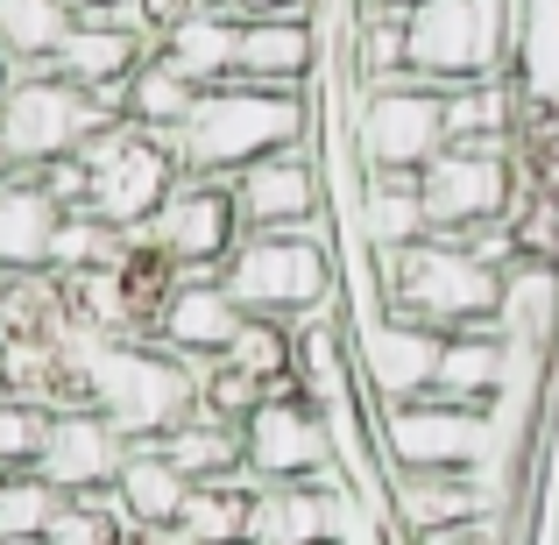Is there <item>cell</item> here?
I'll use <instances>...</instances> for the list:
<instances>
[{
	"label": "cell",
	"instance_id": "1",
	"mask_svg": "<svg viewBox=\"0 0 559 545\" xmlns=\"http://www.w3.org/2000/svg\"><path fill=\"white\" fill-rule=\"evenodd\" d=\"M312 93H276V85H205L199 107L185 114V128L170 135L185 178H234V170L262 164V156L290 150V142H312Z\"/></svg>",
	"mask_w": 559,
	"mask_h": 545
},
{
	"label": "cell",
	"instance_id": "2",
	"mask_svg": "<svg viewBox=\"0 0 559 545\" xmlns=\"http://www.w3.org/2000/svg\"><path fill=\"white\" fill-rule=\"evenodd\" d=\"M376 262V312L418 319L432 333H467V327H496L503 312V270L481 262L467 241H425L411 248H369Z\"/></svg>",
	"mask_w": 559,
	"mask_h": 545
},
{
	"label": "cell",
	"instance_id": "3",
	"mask_svg": "<svg viewBox=\"0 0 559 545\" xmlns=\"http://www.w3.org/2000/svg\"><path fill=\"white\" fill-rule=\"evenodd\" d=\"M524 8L532 0H418V8H404L411 79L439 85V93L503 79L524 43Z\"/></svg>",
	"mask_w": 559,
	"mask_h": 545
},
{
	"label": "cell",
	"instance_id": "4",
	"mask_svg": "<svg viewBox=\"0 0 559 545\" xmlns=\"http://www.w3.org/2000/svg\"><path fill=\"white\" fill-rule=\"evenodd\" d=\"M219 284L234 291L248 319H319L341 298V276H333V248L319 227H290V234H241V248L227 256Z\"/></svg>",
	"mask_w": 559,
	"mask_h": 545
},
{
	"label": "cell",
	"instance_id": "5",
	"mask_svg": "<svg viewBox=\"0 0 559 545\" xmlns=\"http://www.w3.org/2000/svg\"><path fill=\"white\" fill-rule=\"evenodd\" d=\"M376 453L390 475H481L496 461V404H453V396H411L376 411Z\"/></svg>",
	"mask_w": 559,
	"mask_h": 545
},
{
	"label": "cell",
	"instance_id": "6",
	"mask_svg": "<svg viewBox=\"0 0 559 545\" xmlns=\"http://www.w3.org/2000/svg\"><path fill=\"white\" fill-rule=\"evenodd\" d=\"M99 128H114V114L85 85H71L64 71H14L8 93H0V150L28 178L79 156Z\"/></svg>",
	"mask_w": 559,
	"mask_h": 545
},
{
	"label": "cell",
	"instance_id": "7",
	"mask_svg": "<svg viewBox=\"0 0 559 545\" xmlns=\"http://www.w3.org/2000/svg\"><path fill=\"white\" fill-rule=\"evenodd\" d=\"M79 164H85V205L79 213L107 220V227H121V234L150 227V220L164 213V199L178 191V178H185L178 156H170L156 135L128 128V121L99 128V135L79 150Z\"/></svg>",
	"mask_w": 559,
	"mask_h": 545
},
{
	"label": "cell",
	"instance_id": "8",
	"mask_svg": "<svg viewBox=\"0 0 559 545\" xmlns=\"http://www.w3.org/2000/svg\"><path fill=\"white\" fill-rule=\"evenodd\" d=\"M425 227L439 241H475L481 227L510 220V150L496 142H447L432 164L418 170Z\"/></svg>",
	"mask_w": 559,
	"mask_h": 545
},
{
	"label": "cell",
	"instance_id": "9",
	"mask_svg": "<svg viewBox=\"0 0 559 545\" xmlns=\"http://www.w3.org/2000/svg\"><path fill=\"white\" fill-rule=\"evenodd\" d=\"M241 205H234L227 178H178L164 213L142 227V248L164 262L170 276H219L227 256L241 248Z\"/></svg>",
	"mask_w": 559,
	"mask_h": 545
},
{
	"label": "cell",
	"instance_id": "10",
	"mask_svg": "<svg viewBox=\"0 0 559 545\" xmlns=\"http://www.w3.org/2000/svg\"><path fill=\"white\" fill-rule=\"evenodd\" d=\"M241 461L255 482H326V489H347L341 461H333V425L326 411L305 390H270L255 404V418L241 425Z\"/></svg>",
	"mask_w": 559,
	"mask_h": 545
},
{
	"label": "cell",
	"instance_id": "11",
	"mask_svg": "<svg viewBox=\"0 0 559 545\" xmlns=\"http://www.w3.org/2000/svg\"><path fill=\"white\" fill-rule=\"evenodd\" d=\"M447 93L425 79H396V85H369L355 114V156L361 170H411L418 178L439 150H447Z\"/></svg>",
	"mask_w": 559,
	"mask_h": 545
},
{
	"label": "cell",
	"instance_id": "12",
	"mask_svg": "<svg viewBox=\"0 0 559 545\" xmlns=\"http://www.w3.org/2000/svg\"><path fill=\"white\" fill-rule=\"evenodd\" d=\"M439 347L447 333L418 327V319H396V312H361L355 327V376H361V396L382 411V404H411V396H432V376H439Z\"/></svg>",
	"mask_w": 559,
	"mask_h": 545
},
{
	"label": "cell",
	"instance_id": "13",
	"mask_svg": "<svg viewBox=\"0 0 559 545\" xmlns=\"http://www.w3.org/2000/svg\"><path fill=\"white\" fill-rule=\"evenodd\" d=\"M234 205H241L248 234H290V227H319L326 213V164H319L312 142H290V150L262 156V164L234 170Z\"/></svg>",
	"mask_w": 559,
	"mask_h": 545
},
{
	"label": "cell",
	"instance_id": "14",
	"mask_svg": "<svg viewBox=\"0 0 559 545\" xmlns=\"http://www.w3.org/2000/svg\"><path fill=\"white\" fill-rule=\"evenodd\" d=\"M390 524L404 538L503 532V496L489 475H390Z\"/></svg>",
	"mask_w": 559,
	"mask_h": 545
},
{
	"label": "cell",
	"instance_id": "15",
	"mask_svg": "<svg viewBox=\"0 0 559 545\" xmlns=\"http://www.w3.org/2000/svg\"><path fill=\"white\" fill-rule=\"evenodd\" d=\"M241 305H234V291L219 284V276H170L164 298H156L150 312V341L164 347V355L178 362H219L234 347V333H241Z\"/></svg>",
	"mask_w": 559,
	"mask_h": 545
},
{
	"label": "cell",
	"instance_id": "16",
	"mask_svg": "<svg viewBox=\"0 0 559 545\" xmlns=\"http://www.w3.org/2000/svg\"><path fill=\"white\" fill-rule=\"evenodd\" d=\"M128 447H135V439H121L93 404L50 411V433H43L36 475L50 482L57 496H107L114 475H121V461H128Z\"/></svg>",
	"mask_w": 559,
	"mask_h": 545
},
{
	"label": "cell",
	"instance_id": "17",
	"mask_svg": "<svg viewBox=\"0 0 559 545\" xmlns=\"http://www.w3.org/2000/svg\"><path fill=\"white\" fill-rule=\"evenodd\" d=\"M347 503L326 482H255L241 545H347Z\"/></svg>",
	"mask_w": 559,
	"mask_h": 545
},
{
	"label": "cell",
	"instance_id": "18",
	"mask_svg": "<svg viewBox=\"0 0 559 545\" xmlns=\"http://www.w3.org/2000/svg\"><path fill=\"white\" fill-rule=\"evenodd\" d=\"M150 50H156V36L142 22H107V14H93V22H71V36H64V50H57L50 71H64L71 85H85V93L121 121L128 79H135V64Z\"/></svg>",
	"mask_w": 559,
	"mask_h": 545
},
{
	"label": "cell",
	"instance_id": "19",
	"mask_svg": "<svg viewBox=\"0 0 559 545\" xmlns=\"http://www.w3.org/2000/svg\"><path fill=\"white\" fill-rule=\"evenodd\" d=\"M319 64H326V36H319L312 8H298V14H255V22H241L234 79L276 85V93H312Z\"/></svg>",
	"mask_w": 559,
	"mask_h": 545
},
{
	"label": "cell",
	"instance_id": "20",
	"mask_svg": "<svg viewBox=\"0 0 559 545\" xmlns=\"http://www.w3.org/2000/svg\"><path fill=\"white\" fill-rule=\"evenodd\" d=\"M57 227H64V205L43 191V178L8 170L0 178V276H50L57 262Z\"/></svg>",
	"mask_w": 559,
	"mask_h": 545
},
{
	"label": "cell",
	"instance_id": "21",
	"mask_svg": "<svg viewBox=\"0 0 559 545\" xmlns=\"http://www.w3.org/2000/svg\"><path fill=\"white\" fill-rule=\"evenodd\" d=\"M107 503L128 518V532H150V538H170L191 503V482L170 467V453L156 447V439H142V447H128L121 475H114Z\"/></svg>",
	"mask_w": 559,
	"mask_h": 545
},
{
	"label": "cell",
	"instance_id": "22",
	"mask_svg": "<svg viewBox=\"0 0 559 545\" xmlns=\"http://www.w3.org/2000/svg\"><path fill=\"white\" fill-rule=\"evenodd\" d=\"M234 50H241V22L219 14V8H191L170 28H156V57H164L178 79H191L199 93L234 79Z\"/></svg>",
	"mask_w": 559,
	"mask_h": 545
},
{
	"label": "cell",
	"instance_id": "23",
	"mask_svg": "<svg viewBox=\"0 0 559 545\" xmlns=\"http://www.w3.org/2000/svg\"><path fill=\"white\" fill-rule=\"evenodd\" d=\"M503 390H510V333H503V327L447 333V347H439V376H432V396H453V404H496Z\"/></svg>",
	"mask_w": 559,
	"mask_h": 545
},
{
	"label": "cell",
	"instance_id": "24",
	"mask_svg": "<svg viewBox=\"0 0 559 545\" xmlns=\"http://www.w3.org/2000/svg\"><path fill=\"white\" fill-rule=\"evenodd\" d=\"M355 213H361V241L369 248H411L425 241V199H418V178L411 170H361V191H355Z\"/></svg>",
	"mask_w": 559,
	"mask_h": 545
},
{
	"label": "cell",
	"instance_id": "25",
	"mask_svg": "<svg viewBox=\"0 0 559 545\" xmlns=\"http://www.w3.org/2000/svg\"><path fill=\"white\" fill-rule=\"evenodd\" d=\"M156 447L170 453V467L199 489V482H234V475H248V461H241V425H219L213 411H191L185 425H170Z\"/></svg>",
	"mask_w": 559,
	"mask_h": 545
},
{
	"label": "cell",
	"instance_id": "26",
	"mask_svg": "<svg viewBox=\"0 0 559 545\" xmlns=\"http://www.w3.org/2000/svg\"><path fill=\"white\" fill-rule=\"evenodd\" d=\"M199 107V85L191 79H178V71L164 64V57H142L135 64V79H128V99H121V121L128 128H142V135H156L170 150V135L185 128V114Z\"/></svg>",
	"mask_w": 559,
	"mask_h": 545
},
{
	"label": "cell",
	"instance_id": "27",
	"mask_svg": "<svg viewBox=\"0 0 559 545\" xmlns=\"http://www.w3.org/2000/svg\"><path fill=\"white\" fill-rule=\"evenodd\" d=\"M71 36L64 0H0V57L14 71H50Z\"/></svg>",
	"mask_w": 559,
	"mask_h": 545
},
{
	"label": "cell",
	"instance_id": "28",
	"mask_svg": "<svg viewBox=\"0 0 559 545\" xmlns=\"http://www.w3.org/2000/svg\"><path fill=\"white\" fill-rule=\"evenodd\" d=\"M248 496H255V475L199 482L170 538H178V545H241V532H248Z\"/></svg>",
	"mask_w": 559,
	"mask_h": 545
},
{
	"label": "cell",
	"instance_id": "29",
	"mask_svg": "<svg viewBox=\"0 0 559 545\" xmlns=\"http://www.w3.org/2000/svg\"><path fill=\"white\" fill-rule=\"evenodd\" d=\"M135 248H142V234H121V227H107V220H93V213H64L50 276H71V270H121Z\"/></svg>",
	"mask_w": 559,
	"mask_h": 545
},
{
	"label": "cell",
	"instance_id": "30",
	"mask_svg": "<svg viewBox=\"0 0 559 545\" xmlns=\"http://www.w3.org/2000/svg\"><path fill=\"white\" fill-rule=\"evenodd\" d=\"M227 362L248 368L255 382H270V390H284V382L298 376V327H284V319H241Z\"/></svg>",
	"mask_w": 559,
	"mask_h": 545
},
{
	"label": "cell",
	"instance_id": "31",
	"mask_svg": "<svg viewBox=\"0 0 559 545\" xmlns=\"http://www.w3.org/2000/svg\"><path fill=\"white\" fill-rule=\"evenodd\" d=\"M57 503H64V496H57L36 467H28V475H0V545H43Z\"/></svg>",
	"mask_w": 559,
	"mask_h": 545
},
{
	"label": "cell",
	"instance_id": "32",
	"mask_svg": "<svg viewBox=\"0 0 559 545\" xmlns=\"http://www.w3.org/2000/svg\"><path fill=\"white\" fill-rule=\"evenodd\" d=\"M135 532H128V518L107 503V496H64L50 518V532H43V545H128Z\"/></svg>",
	"mask_w": 559,
	"mask_h": 545
},
{
	"label": "cell",
	"instance_id": "33",
	"mask_svg": "<svg viewBox=\"0 0 559 545\" xmlns=\"http://www.w3.org/2000/svg\"><path fill=\"white\" fill-rule=\"evenodd\" d=\"M262 396H270V382H255L248 368H234L227 355H219V362H199V411H213L219 425H248Z\"/></svg>",
	"mask_w": 559,
	"mask_h": 545
},
{
	"label": "cell",
	"instance_id": "34",
	"mask_svg": "<svg viewBox=\"0 0 559 545\" xmlns=\"http://www.w3.org/2000/svg\"><path fill=\"white\" fill-rule=\"evenodd\" d=\"M43 433H50V411L43 404L0 396V475H28L43 461Z\"/></svg>",
	"mask_w": 559,
	"mask_h": 545
},
{
	"label": "cell",
	"instance_id": "35",
	"mask_svg": "<svg viewBox=\"0 0 559 545\" xmlns=\"http://www.w3.org/2000/svg\"><path fill=\"white\" fill-rule=\"evenodd\" d=\"M205 8L234 14V22H255V14H298V8H312V0H205Z\"/></svg>",
	"mask_w": 559,
	"mask_h": 545
},
{
	"label": "cell",
	"instance_id": "36",
	"mask_svg": "<svg viewBox=\"0 0 559 545\" xmlns=\"http://www.w3.org/2000/svg\"><path fill=\"white\" fill-rule=\"evenodd\" d=\"M71 22H93V14H107V22H142V0H64Z\"/></svg>",
	"mask_w": 559,
	"mask_h": 545
},
{
	"label": "cell",
	"instance_id": "37",
	"mask_svg": "<svg viewBox=\"0 0 559 545\" xmlns=\"http://www.w3.org/2000/svg\"><path fill=\"white\" fill-rule=\"evenodd\" d=\"M382 545H503V532H461V538H404L396 524H382Z\"/></svg>",
	"mask_w": 559,
	"mask_h": 545
},
{
	"label": "cell",
	"instance_id": "38",
	"mask_svg": "<svg viewBox=\"0 0 559 545\" xmlns=\"http://www.w3.org/2000/svg\"><path fill=\"white\" fill-rule=\"evenodd\" d=\"M191 8H205V0H142V28L156 36V28H170V22H178V14H191Z\"/></svg>",
	"mask_w": 559,
	"mask_h": 545
},
{
	"label": "cell",
	"instance_id": "39",
	"mask_svg": "<svg viewBox=\"0 0 559 545\" xmlns=\"http://www.w3.org/2000/svg\"><path fill=\"white\" fill-rule=\"evenodd\" d=\"M0 396H14V347H8V333H0Z\"/></svg>",
	"mask_w": 559,
	"mask_h": 545
},
{
	"label": "cell",
	"instance_id": "40",
	"mask_svg": "<svg viewBox=\"0 0 559 545\" xmlns=\"http://www.w3.org/2000/svg\"><path fill=\"white\" fill-rule=\"evenodd\" d=\"M0 333H14V284L0 276Z\"/></svg>",
	"mask_w": 559,
	"mask_h": 545
},
{
	"label": "cell",
	"instance_id": "41",
	"mask_svg": "<svg viewBox=\"0 0 559 545\" xmlns=\"http://www.w3.org/2000/svg\"><path fill=\"white\" fill-rule=\"evenodd\" d=\"M355 8H396L404 14V8H418V0H355Z\"/></svg>",
	"mask_w": 559,
	"mask_h": 545
},
{
	"label": "cell",
	"instance_id": "42",
	"mask_svg": "<svg viewBox=\"0 0 559 545\" xmlns=\"http://www.w3.org/2000/svg\"><path fill=\"white\" fill-rule=\"evenodd\" d=\"M128 545H178V538H150V532H135V538H128Z\"/></svg>",
	"mask_w": 559,
	"mask_h": 545
},
{
	"label": "cell",
	"instance_id": "43",
	"mask_svg": "<svg viewBox=\"0 0 559 545\" xmlns=\"http://www.w3.org/2000/svg\"><path fill=\"white\" fill-rule=\"evenodd\" d=\"M8 79H14V64H8V57H0V93H8Z\"/></svg>",
	"mask_w": 559,
	"mask_h": 545
},
{
	"label": "cell",
	"instance_id": "44",
	"mask_svg": "<svg viewBox=\"0 0 559 545\" xmlns=\"http://www.w3.org/2000/svg\"><path fill=\"white\" fill-rule=\"evenodd\" d=\"M8 170H14V164H8V150H0V178H8Z\"/></svg>",
	"mask_w": 559,
	"mask_h": 545
}]
</instances>
